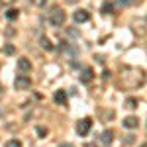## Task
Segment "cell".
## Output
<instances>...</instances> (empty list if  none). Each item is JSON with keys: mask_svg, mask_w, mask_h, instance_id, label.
I'll return each instance as SVG.
<instances>
[{"mask_svg": "<svg viewBox=\"0 0 147 147\" xmlns=\"http://www.w3.org/2000/svg\"><path fill=\"white\" fill-rule=\"evenodd\" d=\"M75 129H77V134L79 136H88V131L92 129V120L90 118H82V120H79L77 122V125H75Z\"/></svg>", "mask_w": 147, "mask_h": 147, "instance_id": "cell-1", "label": "cell"}, {"mask_svg": "<svg viewBox=\"0 0 147 147\" xmlns=\"http://www.w3.org/2000/svg\"><path fill=\"white\" fill-rule=\"evenodd\" d=\"M63 22H65V12L61 8H53V12L49 14V24L59 28V26H63Z\"/></svg>", "mask_w": 147, "mask_h": 147, "instance_id": "cell-2", "label": "cell"}, {"mask_svg": "<svg viewBox=\"0 0 147 147\" xmlns=\"http://www.w3.org/2000/svg\"><path fill=\"white\" fill-rule=\"evenodd\" d=\"M14 86H16L18 90H26V88L32 86V79H30L28 75H18V77L14 79Z\"/></svg>", "mask_w": 147, "mask_h": 147, "instance_id": "cell-3", "label": "cell"}, {"mask_svg": "<svg viewBox=\"0 0 147 147\" xmlns=\"http://www.w3.org/2000/svg\"><path fill=\"white\" fill-rule=\"evenodd\" d=\"M92 79H94V71H92L90 67H84L82 73H80V82L88 84V82H92Z\"/></svg>", "mask_w": 147, "mask_h": 147, "instance_id": "cell-4", "label": "cell"}, {"mask_svg": "<svg viewBox=\"0 0 147 147\" xmlns=\"http://www.w3.org/2000/svg\"><path fill=\"white\" fill-rule=\"evenodd\" d=\"M18 71H20V73H30V71H32V63H30V59H26V57L18 59Z\"/></svg>", "mask_w": 147, "mask_h": 147, "instance_id": "cell-5", "label": "cell"}, {"mask_svg": "<svg viewBox=\"0 0 147 147\" xmlns=\"http://www.w3.org/2000/svg\"><path fill=\"white\" fill-rule=\"evenodd\" d=\"M73 20H75L77 24L88 22V12H86V10H77L75 14H73Z\"/></svg>", "mask_w": 147, "mask_h": 147, "instance_id": "cell-6", "label": "cell"}, {"mask_svg": "<svg viewBox=\"0 0 147 147\" xmlns=\"http://www.w3.org/2000/svg\"><path fill=\"white\" fill-rule=\"evenodd\" d=\"M122 124H124V127H127V129H136V127H139V118L129 116V118H125Z\"/></svg>", "mask_w": 147, "mask_h": 147, "instance_id": "cell-7", "label": "cell"}, {"mask_svg": "<svg viewBox=\"0 0 147 147\" xmlns=\"http://www.w3.org/2000/svg\"><path fill=\"white\" fill-rule=\"evenodd\" d=\"M53 100H55L57 104H61V106H65V104H67V92L65 90H57L55 96H53Z\"/></svg>", "mask_w": 147, "mask_h": 147, "instance_id": "cell-8", "label": "cell"}, {"mask_svg": "<svg viewBox=\"0 0 147 147\" xmlns=\"http://www.w3.org/2000/svg\"><path fill=\"white\" fill-rule=\"evenodd\" d=\"M100 139H102V143H110V141L114 139V131L112 129H104L102 136H100Z\"/></svg>", "mask_w": 147, "mask_h": 147, "instance_id": "cell-9", "label": "cell"}, {"mask_svg": "<svg viewBox=\"0 0 147 147\" xmlns=\"http://www.w3.org/2000/svg\"><path fill=\"white\" fill-rule=\"evenodd\" d=\"M102 12H104V14H112L114 12V4L112 2H104V4H102Z\"/></svg>", "mask_w": 147, "mask_h": 147, "instance_id": "cell-10", "label": "cell"}, {"mask_svg": "<svg viewBox=\"0 0 147 147\" xmlns=\"http://www.w3.org/2000/svg\"><path fill=\"white\" fill-rule=\"evenodd\" d=\"M18 14H20V12L16 10V8H10V10H6V18H8V20H16Z\"/></svg>", "mask_w": 147, "mask_h": 147, "instance_id": "cell-11", "label": "cell"}, {"mask_svg": "<svg viewBox=\"0 0 147 147\" xmlns=\"http://www.w3.org/2000/svg\"><path fill=\"white\" fill-rule=\"evenodd\" d=\"M39 43H41V47H43V49H47V51H51V49H53L51 41H49L47 37H41V39H39Z\"/></svg>", "mask_w": 147, "mask_h": 147, "instance_id": "cell-12", "label": "cell"}, {"mask_svg": "<svg viewBox=\"0 0 147 147\" xmlns=\"http://www.w3.org/2000/svg\"><path fill=\"white\" fill-rule=\"evenodd\" d=\"M125 106L134 110V108H137V100H136V98H127V100H125Z\"/></svg>", "mask_w": 147, "mask_h": 147, "instance_id": "cell-13", "label": "cell"}, {"mask_svg": "<svg viewBox=\"0 0 147 147\" xmlns=\"http://www.w3.org/2000/svg\"><path fill=\"white\" fill-rule=\"evenodd\" d=\"M4 147H22V143H20L18 139H10V141H8Z\"/></svg>", "mask_w": 147, "mask_h": 147, "instance_id": "cell-14", "label": "cell"}, {"mask_svg": "<svg viewBox=\"0 0 147 147\" xmlns=\"http://www.w3.org/2000/svg\"><path fill=\"white\" fill-rule=\"evenodd\" d=\"M37 136L45 137V136H47V129H45V127H37Z\"/></svg>", "mask_w": 147, "mask_h": 147, "instance_id": "cell-15", "label": "cell"}, {"mask_svg": "<svg viewBox=\"0 0 147 147\" xmlns=\"http://www.w3.org/2000/svg\"><path fill=\"white\" fill-rule=\"evenodd\" d=\"M136 139H134V136H125V139H124V143L125 145H129V143H134Z\"/></svg>", "mask_w": 147, "mask_h": 147, "instance_id": "cell-16", "label": "cell"}, {"mask_svg": "<svg viewBox=\"0 0 147 147\" xmlns=\"http://www.w3.org/2000/svg\"><path fill=\"white\" fill-rule=\"evenodd\" d=\"M47 0H34V4H37V6H45Z\"/></svg>", "mask_w": 147, "mask_h": 147, "instance_id": "cell-17", "label": "cell"}, {"mask_svg": "<svg viewBox=\"0 0 147 147\" xmlns=\"http://www.w3.org/2000/svg\"><path fill=\"white\" fill-rule=\"evenodd\" d=\"M0 4H4V6H8V4H14V0H0Z\"/></svg>", "mask_w": 147, "mask_h": 147, "instance_id": "cell-18", "label": "cell"}, {"mask_svg": "<svg viewBox=\"0 0 147 147\" xmlns=\"http://www.w3.org/2000/svg\"><path fill=\"white\" fill-rule=\"evenodd\" d=\"M6 53H14V47H12V45H6Z\"/></svg>", "mask_w": 147, "mask_h": 147, "instance_id": "cell-19", "label": "cell"}, {"mask_svg": "<svg viewBox=\"0 0 147 147\" xmlns=\"http://www.w3.org/2000/svg\"><path fill=\"white\" fill-rule=\"evenodd\" d=\"M67 2H69V4H75V2H77V0H67Z\"/></svg>", "mask_w": 147, "mask_h": 147, "instance_id": "cell-20", "label": "cell"}, {"mask_svg": "<svg viewBox=\"0 0 147 147\" xmlns=\"http://www.w3.org/2000/svg\"><path fill=\"white\" fill-rule=\"evenodd\" d=\"M61 147H73V145H69V143H65V145H61Z\"/></svg>", "mask_w": 147, "mask_h": 147, "instance_id": "cell-21", "label": "cell"}, {"mask_svg": "<svg viewBox=\"0 0 147 147\" xmlns=\"http://www.w3.org/2000/svg\"><path fill=\"white\" fill-rule=\"evenodd\" d=\"M86 147H96V145H92V143H88V145H86Z\"/></svg>", "mask_w": 147, "mask_h": 147, "instance_id": "cell-22", "label": "cell"}, {"mask_svg": "<svg viewBox=\"0 0 147 147\" xmlns=\"http://www.w3.org/2000/svg\"><path fill=\"white\" fill-rule=\"evenodd\" d=\"M122 2H124V4H127V2H129V0H122Z\"/></svg>", "mask_w": 147, "mask_h": 147, "instance_id": "cell-23", "label": "cell"}, {"mask_svg": "<svg viewBox=\"0 0 147 147\" xmlns=\"http://www.w3.org/2000/svg\"><path fill=\"white\" fill-rule=\"evenodd\" d=\"M139 147H147V145H145V143H141V145H139Z\"/></svg>", "mask_w": 147, "mask_h": 147, "instance_id": "cell-24", "label": "cell"}]
</instances>
